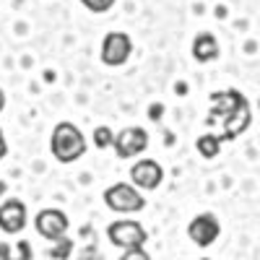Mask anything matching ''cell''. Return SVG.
Masks as SVG:
<instances>
[{
	"label": "cell",
	"instance_id": "cell-16",
	"mask_svg": "<svg viewBox=\"0 0 260 260\" xmlns=\"http://www.w3.org/2000/svg\"><path fill=\"white\" fill-rule=\"evenodd\" d=\"M78 3L86 8V11H91V13H107L117 0H78Z\"/></svg>",
	"mask_w": 260,
	"mask_h": 260
},
{
	"label": "cell",
	"instance_id": "cell-21",
	"mask_svg": "<svg viewBox=\"0 0 260 260\" xmlns=\"http://www.w3.org/2000/svg\"><path fill=\"white\" fill-rule=\"evenodd\" d=\"M151 117H161V104H154V107H151Z\"/></svg>",
	"mask_w": 260,
	"mask_h": 260
},
{
	"label": "cell",
	"instance_id": "cell-13",
	"mask_svg": "<svg viewBox=\"0 0 260 260\" xmlns=\"http://www.w3.org/2000/svg\"><path fill=\"white\" fill-rule=\"evenodd\" d=\"M0 260H34V250L26 240H18L16 245L0 242Z\"/></svg>",
	"mask_w": 260,
	"mask_h": 260
},
{
	"label": "cell",
	"instance_id": "cell-11",
	"mask_svg": "<svg viewBox=\"0 0 260 260\" xmlns=\"http://www.w3.org/2000/svg\"><path fill=\"white\" fill-rule=\"evenodd\" d=\"M211 102H213V107H211V115H208V120H206L208 125H213L216 120H221L224 115H229L232 110H237V107L247 104V99H245L240 91H234V89L211 94Z\"/></svg>",
	"mask_w": 260,
	"mask_h": 260
},
{
	"label": "cell",
	"instance_id": "cell-23",
	"mask_svg": "<svg viewBox=\"0 0 260 260\" xmlns=\"http://www.w3.org/2000/svg\"><path fill=\"white\" fill-rule=\"evenodd\" d=\"M198 260H211V257H198Z\"/></svg>",
	"mask_w": 260,
	"mask_h": 260
},
{
	"label": "cell",
	"instance_id": "cell-7",
	"mask_svg": "<svg viewBox=\"0 0 260 260\" xmlns=\"http://www.w3.org/2000/svg\"><path fill=\"white\" fill-rule=\"evenodd\" d=\"M221 234V226H219V219L213 213H201L195 216L187 226V237L198 245V247H211Z\"/></svg>",
	"mask_w": 260,
	"mask_h": 260
},
{
	"label": "cell",
	"instance_id": "cell-22",
	"mask_svg": "<svg viewBox=\"0 0 260 260\" xmlns=\"http://www.w3.org/2000/svg\"><path fill=\"white\" fill-rule=\"evenodd\" d=\"M3 107H6V91L0 89V112H3Z\"/></svg>",
	"mask_w": 260,
	"mask_h": 260
},
{
	"label": "cell",
	"instance_id": "cell-14",
	"mask_svg": "<svg viewBox=\"0 0 260 260\" xmlns=\"http://www.w3.org/2000/svg\"><path fill=\"white\" fill-rule=\"evenodd\" d=\"M221 138L219 136H213V133H206V136H201L198 141H195V148H198V154L203 156V159H216L219 156V151H221Z\"/></svg>",
	"mask_w": 260,
	"mask_h": 260
},
{
	"label": "cell",
	"instance_id": "cell-9",
	"mask_svg": "<svg viewBox=\"0 0 260 260\" xmlns=\"http://www.w3.org/2000/svg\"><path fill=\"white\" fill-rule=\"evenodd\" d=\"M26 221H29V213H26L24 201L8 198V201L0 203V232L18 234V232L26 229Z\"/></svg>",
	"mask_w": 260,
	"mask_h": 260
},
{
	"label": "cell",
	"instance_id": "cell-12",
	"mask_svg": "<svg viewBox=\"0 0 260 260\" xmlns=\"http://www.w3.org/2000/svg\"><path fill=\"white\" fill-rule=\"evenodd\" d=\"M192 57L198 62H211L219 57V39H216L211 31H203L192 39Z\"/></svg>",
	"mask_w": 260,
	"mask_h": 260
},
{
	"label": "cell",
	"instance_id": "cell-6",
	"mask_svg": "<svg viewBox=\"0 0 260 260\" xmlns=\"http://www.w3.org/2000/svg\"><path fill=\"white\" fill-rule=\"evenodd\" d=\"M112 146L120 159H133L148 148V133L143 127H122L117 136H112Z\"/></svg>",
	"mask_w": 260,
	"mask_h": 260
},
{
	"label": "cell",
	"instance_id": "cell-19",
	"mask_svg": "<svg viewBox=\"0 0 260 260\" xmlns=\"http://www.w3.org/2000/svg\"><path fill=\"white\" fill-rule=\"evenodd\" d=\"M76 260H107L102 252H99V247L96 245H89V247H83L81 252H78V257Z\"/></svg>",
	"mask_w": 260,
	"mask_h": 260
},
{
	"label": "cell",
	"instance_id": "cell-4",
	"mask_svg": "<svg viewBox=\"0 0 260 260\" xmlns=\"http://www.w3.org/2000/svg\"><path fill=\"white\" fill-rule=\"evenodd\" d=\"M133 55V39H130L125 31H110L102 39V62L110 65V68H117V65H125Z\"/></svg>",
	"mask_w": 260,
	"mask_h": 260
},
{
	"label": "cell",
	"instance_id": "cell-1",
	"mask_svg": "<svg viewBox=\"0 0 260 260\" xmlns=\"http://www.w3.org/2000/svg\"><path fill=\"white\" fill-rule=\"evenodd\" d=\"M50 151L52 156L60 164H73L86 154V138L81 133V127L62 120L52 127V136H50Z\"/></svg>",
	"mask_w": 260,
	"mask_h": 260
},
{
	"label": "cell",
	"instance_id": "cell-17",
	"mask_svg": "<svg viewBox=\"0 0 260 260\" xmlns=\"http://www.w3.org/2000/svg\"><path fill=\"white\" fill-rule=\"evenodd\" d=\"M112 136H115V133H112L110 127H104V125L96 127V130H94V146H96V148H110V146H112Z\"/></svg>",
	"mask_w": 260,
	"mask_h": 260
},
{
	"label": "cell",
	"instance_id": "cell-15",
	"mask_svg": "<svg viewBox=\"0 0 260 260\" xmlns=\"http://www.w3.org/2000/svg\"><path fill=\"white\" fill-rule=\"evenodd\" d=\"M71 252H73V240H71L68 234H62L60 240H55L52 247H50V257L52 260H68Z\"/></svg>",
	"mask_w": 260,
	"mask_h": 260
},
{
	"label": "cell",
	"instance_id": "cell-3",
	"mask_svg": "<svg viewBox=\"0 0 260 260\" xmlns=\"http://www.w3.org/2000/svg\"><path fill=\"white\" fill-rule=\"evenodd\" d=\"M107 237L115 247H143L148 242V232L143 229V224L133 221V219H120V221H112L107 226Z\"/></svg>",
	"mask_w": 260,
	"mask_h": 260
},
{
	"label": "cell",
	"instance_id": "cell-2",
	"mask_svg": "<svg viewBox=\"0 0 260 260\" xmlns=\"http://www.w3.org/2000/svg\"><path fill=\"white\" fill-rule=\"evenodd\" d=\"M104 203L115 213H138L146 208V198L130 182H115L104 190Z\"/></svg>",
	"mask_w": 260,
	"mask_h": 260
},
{
	"label": "cell",
	"instance_id": "cell-8",
	"mask_svg": "<svg viewBox=\"0 0 260 260\" xmlns=\"http://www.w3.org/2000/svg\"><path fill=\"white\" fill-rule=\"evenodd\" d=\"M130 182L141 190H156L164 182V169L156 159H141L130 167Z\"/></svg>",
	"mask_w": 260,
	"mask_h": 260
},
{
	"label": "cell",
	"instance_id": "cell-20",
	"mask_svg": "<svg viewBox=\"0 0 260 260\" xmlns=\"http://www.w3.org/2000/svg\"><path fill=\"white\" fill-rule=\"evenodd\" d=\"M6 154H8V143H6V136H3V130H0V161L6 159Z\"/></svg>",
	"mask_w": 260,
	"mask_h": 260
},
{
	"label": "cell",
	"instance_id": "cell-5",
	"mask_svg": "<svg viewBox=\"0 0 260 260\" xmlns=\"http://www.w3.org/2000/svg\"><path fill=\"white\" fill-rule=\"evenodd\" d=\"M68 216H65V211L60 208H42L37 216H34V229L39 232V237H45V240L55 242L60 240L62 234H68Z\"/></svg>",
	"mask_w": 260,
	"mask_h": 260
},
{
	"label": "cell",
	"instance_id": "cell-18",
	"mask_svg": "<svg viewBox=\"0 0 260 260\" xmlns=\"http://www.w3.org/2000/svg\"><path fill=\"white\" fill-rule=\"evenodd\" d=\"M120 260H151V255H148L143 247H127V250L120 255Z\"/></svg>",
	"mask_w": 260,
	"mask_h": 260
},
{
	"label": "cell",
	"instance_id": "cell-10",
	"mask_svg": "<svg viewBox=\"0 0 260 260\" xmlns=\"http://www.w3.org/2000/svg\"><path fill=\"white\" fill-rule=\"evenodd\" d=\"M250 120H252V112H250V104H242L237 107V110H232L229 115H224L219 122H221V141H234L237 136H242L245 130L250 127Z\"/></svg>",
	"mask_w": 260,
	"mask_h": 260
}]
</instances>
